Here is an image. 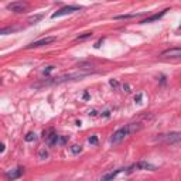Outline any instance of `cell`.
<instances>
[{
    "label": "cell",
    "mask_w": 181,
    "mask_h": 181,
    "mask_svg": "<svg viewBox=\"0 0 181 181\" xmlns=\"http://www.w3.org/2000/svg\"><path fill=\"white\" fill-rule=\"evenodd\" d=\"M92 74H93V71H76V72H70V74H62V75H58V76H54V78L44 79L41 84L36 85V88L50 86V85H61V84H65V82H70V81L82 79V78H85V76H89V75H92Z\"/></svg>",
    "instance_id": "1"
},
{
    "label": "cell",
    "mask_w": 181,
    "mask_h": 181,
    "mask_svg": "<svg viewBox=\"0 0 181 181\" xmlns=\"http://www.w3.org/2000/svg\"><path fill=\"white\" fill-rule=\"evenodd\" d=\"M140 129H142V123H139V122H135V123H129V125L123 126V127L117 129L116 132L112 135L111 143H113V144L120 143V142L125 139V137H127V136L132 135V133H136V132H139Z\"/></svg>",
    "instance_id": "2"
},
{
    "label": "cell",
    "mask_w": 181,
    "mask_h": 181,
    "mask_svg": "<svg viewBox=\"0 0 181 181\" xmlns=\"http://www.w3.org/2000/svg\"><path fill=\"white\" fill-rule=\"evenodd\" d=\"M79 10H82L81 6H65V7H61L60 10H57L55 13L51 14V19H57V17H62V16H67V14H72L75 11H79Z\"/></svg>",
    "instance_id": "3"
},
{
    "label": "cell",
    "mask_w": 181,
    "mask_h": 181,
    "mask_svg": "<svg viewBox=\"0 0 181 181\" xmlns=\"http://www.w3.org/2000/svg\"><path fill=\"white\" fill-rule=\"evenodd\" d=\"M27 9H28V3L27 2H23V0H16L13 3L7 5V10L13 11V13H23Z\"/></svg>",
    "instance_id": "4"
},
{
    "label": "cell",
    "mask_w": 181,
    "mask_h": 181,
    "mask_svg": "<svg viewBox=\"0 0 181 181\" xmlns=\"http://www.w3.org/2000/svg\"><path fill=\"white\" fill-rule=\"evenodd\" d=\"M57 38L55 37H44V38H40L37 41H33L31 44H28L26 48L27 50H31V48H38V47H44V45H48L51 42H55Z\"/></svg>",
    "instance_id": "5"
},
{
    "label": "cell",
    "mask_w": 181,
    "mask_h": 181,
    "mask_svg": "<svg viewBox=\"0 0 181 181\" xmlns=\"http://www.w3.org/2000/svg\"><path fill=\"white\" fill-rule=\"evenodd\" d=\"M160 57L163 58H180L181 57V50L178 47H174V48H170V50H166L160 54Z\"/></svg>",
    "instance_id": "6"
},
{
    "label": "cell",
    "mask_w": 181,
    "mask_h": 181,
    "mask_svg": "<svg viewBox=\"0 0 181 181\" xmlns=\"http://www.w3.org/2000/svg\"><path fill=\"white\" fill-rule=\"evenodd\" d=\"M167 11H170L168 9H164L163 11H160V13H156V14H151L150 17H146L144 20H142L140 23L142 24H147V23H153V21H157V20H160L163 17V16H166L167 14Z\"/></svg>",
    "instance_id": "7"
},
{
    "label": "cell",
    "mask_w": 181,
    "mask_h": 181,
    "mask_svg": "<svg viewBox=\"0 0 181 181\" xmlns=\"http://www.w3.org/2000/svg\"><path fill=\"white\" fill-rule=\"evenodd\" d=\"M181 140V133L180 132H170L168 135H166V142L170 144H178Z\"/></svg>",
    "instance_id": "8"
},
{
    "label": "cell",
    "mask_w": 181,
    "mask_h": 181,
    "mask_svg": "<svg viewBox=\"0 0 181 181\" xmlns=\"http://www.w3.org/2000/svg\"><path fill=\"white\" fill-rule=\"evenodd\" d=\"M23 173H24L23 167H17L7 173V174H6V178H9V180H17V178H20V177L23 176Z\"/></svg>",
    "instance_id": "9"
},
{
    "label": "cell",
    "mask_w": 181,
    "mask_h": 181,
    "mask_svg": "<svg viewBox=\"0 0 181 181\" xmlns=\"http://www.w3.org/2000/svg\"><path fill=\"white\" fill-rule=\"evenodd\" d=\"M57 136H58V135H57L54 130H50L48 133H45V132H44V139H45V142H47V144H48V146H55Z\"/></svg>",
    "instance_id": "10"
},
{
    "label": "cell",
    "mask_w": 181,
    "mask_h": 181,
    "mask_svg": "<svg viewBox=\"0 0 181 181\" xmlns=\"http://www.w3.org/2000/svg\"><path fill=\"white\" fill-rule=\"evenodd\" d=\"M126 168L125 167H122V168H117V170H115V171H112V173H108V174H105V176H102V180H113L115 177H117V174L122 171H125Z\"/></svg>",
    "instance_id": "11"
},
{
    "label": "cell",
    "mask_w": 181,
    "mask_h": 181,
    "mask_svg": "<svg viewBox=\"0 0 181 181\" xmlns=\"http://www.w3.org/2000/svg\"><path fill=\"white\" fill-rule=\"evenodd\" d=\"M19 27H2L0 28V36H6V34H11V33L17 31Z\"/></svg>",
    "instance_id": "12"
},
{
    "label": "cell",
    "mask_w": 181,
    "mask_h": 181,
    "mask_svg": "<svg viewBox=\"0 0 181 181\" xmlns=\"http://www.w3.org/2000/svg\"><path fill=\"white\" fill-rule=\"evenodd\" d=\"M68 140H70V136H57L55 146H64L68 143Z\"/></svg>",
    "instance_id": "13"
},
{
    "label": "cell",
    "mask_w": 181,
    "mask_h": 181,
    "mask_svg": "<svg viewBox=\"0 0 181 181\" xmlns=\"http://www.w3.org/2000/svg\"><path fill=\"white\" fill-rule=\"evenodd\" d=\"M70 151L72 154H79V153H82V146L81 144H72L70 147Z\"/></svg>",
    "instance_id": "14"
},
{
    "label": "cell",
    "mask_w": 181,
    "mask_h": 181,
    "mask_svg": "<svg viewBox=\"0 0 181 181\" xmlns=\"http://www.w3.org/2000/svg\"><path fill=\"white\" fill-rule=\"evenodd\" d=\"M93 36V33L92 31H88V33H84V34H79L78 37L75 38L76 41H84V40H86V38H91Z\"/></svg>",
    "instance_id": "15"
},
{
    "label": "cell",
    "mask_w": 181,
    "mask_h": 181,
    "mask_svg": "<svg viewBox=\"0 0 181 181\" xmlns=\"http://www.w3.org/2000/svg\"><path fill=\"white\" fill-rule=\"evenodd\" d=\"M139 14H122V16H115V20H127V19H133V17H137Z\"/></svg>",
    "instance_id": "16"
},
{
    "label": "cell",
    "mask_w": 181,
    "mask_h": 181,
    "mask_svg": "<svg viewBox=\"0 0 181 181\" xmlns=\"http://www.w3.org/2000/svg\"><path fill=\"white\" fill-rule=\"evenodd\" d=\"M24 140L28 142V143H30V142H34V140H37V135H36L34 132H28L27 135L24 136Z\"/></svg>",
    "instance_id": "17"
},
{
    "label": "cell",
    "mask_w": 181,
    "mask_h": 181,
    "mask_svg": "<svg viewBox=\"0 0 181 181\" xmlns=\"http://www.w3.org/2000/svg\"><path fill=\"white\" fill-rule=\"evenodd\" d=\"M42 17H44L42 14H37V16H31V17L28 19V21H30L31 24H36V23H38V21H40V20H41Z\"/></svg>",
    "instance_id": "18"
},
{
    "label": "cell",
    "mask_w": 181,
    "mask_h": 181,
    "mask_svg": "<svg viewBox=\"0 0 181 181\" xmlns=\"http://www.w3.org/2000/svg\"><path fill=\"white\" fill-rule=\"evenodd\" d=\"M38 158H41V160H45V158H48V151H47L45 149H41L40 151H38Z\"/></svg>",
    "instance_id": "19"
},
{
    "label": "cell",
    "mask_w": 181,
    "mask_h": 181,
    "mask_svg": "<svg viewBox=\"0 0 181 181\" xmlns=\"http://www.w3.org/2000/svg\"><path fill=\"white\" fill-rule=\"evenodd\" d=\"M54 68H55V67H54V65H50V67H47L45 70L42 71V74H44V75H48V74H50V72H51L52 70H54Z\"/></svg>",
    "instance_id": "20"
},
{
    "label": "cell",
    "mask_w": 181,
    "mask_h": 181,
    "mask_svg": "<svg viewBox=\"0 0 181 181\" xmlns=\"http://www.w3.org/2000/svg\"><path fill=\"white\" fill-rule=\"evenodd\" d=\"M109 84H111V86H113V88H117V86H119V82H117L116 79H111Z\"/></svg>",
    "instance_id": "21"
},
{
    "label": "cell",
    "mask_w": 181,
    "mask_h": 181,
    "mask_svg": "<svg viewBox=\"0 0 181 181\" xmlns=\"http://www.w3.org/2000/svg\"><path fill=\"white\" fill-rule=\"evenodd\" d=\"M89 143H91V144H98V137H96V136L89 137Z\"/></svg>",
    "instance_id": "22"
},
{
    "label": "cell",
    "mask_w": 181,
    "mask_h": 181,
    "mask_svg": "<svg viewBox=\"0 0 181 181\" xmlns=\"http://www.w3.org/2000/svg\"><path fill=\"white\" fill-rule=\"evenodd\" d=\"M140 101H142V93H137L135 96V102L136 103H140Z\"/></svg>",
    "instance_id": "23"
},
{
    "label": "cell",
    "mask_w": 181,
    "mask_h": 181,
    "mask_svg": "<svg viewBox=\"0 0 181 181\" xmlns=\"http://www.w3.org/2000/svg\"><path fill=\"white\" fill-rule=\"evenodd\" d=\"M101 116H103V117H109V116H111V111H105V112H102V113H101Z\"/></svg>",
    "instance_id": "24"
},
{
    "label": "cell",
    "mask_w": 181,
    "mask_h": 181,
    "mask_svg": "<svg viewBox=\"0 0 181 181\" xmlns=\"http://www.w3.org/2000/svg\"><path fill=\"white\" fill-rule=\"evenodd\" d=\"M103 42V38H101V40H99V41L96 42V44H95V48H99V47H101V44H102Z\"/></svg>",
    "instance_id": "25"
},
{
    "label": "cell",
    "mask_w": 181,
    "mask_h": 181,
    "mask_svg": "<svg viewBox=\"0 0 181 181\" xmlns=\"http://www.w3.org/2000/svg\"><path fill=\"white\" fill-rule=\"evenodd\" d=\"M5 149H6V146L3 143H0V153H3V151H5Z\"/></svg>",
    "instance_id": "26"
},
{
    "label": "cell",
    "mask_w": 181,
    "mask_h": 181,
    "mask_svg": "<svg viewBox=\"0 0 181 181\" xmlns=\"http://www.w3.org/2000/svg\"><path fill=\"white\" fill-rule=\"evenodd\" d=\"M89 115H91V116H95V115H96V111H91L89 112Z\"/></svg>",
    "instance_id": "27"
},
{
    "label": "cell",
    "mask_w": 181,
    "mask_h": 181,
    "mask_svg": "<svg viewBox=\"0 0 181 181\" xmlns=\"http://www.w3.org/2000/svg\"><path fill=\"white\" fill-rule=\"evenodd\" d=\"M88 98H89V93L85 92V93H84V99H88Z\"/></svg>",
    "instance_id": "28"
},
{
    "label": "cell",
    "mask_w": 181,
    "mask_h": 181,
    "mask_svg": "<svg viewBox=\"0 0 181 181\" xmlns=\"http://www.w3.org/2000/svg\"><path fill=\"white\" fill-rule=\"evenodd\" d=\"M0 85H2V78H0Z\"/></svg>",
    "instance_id": "29"
}]
</instances>
